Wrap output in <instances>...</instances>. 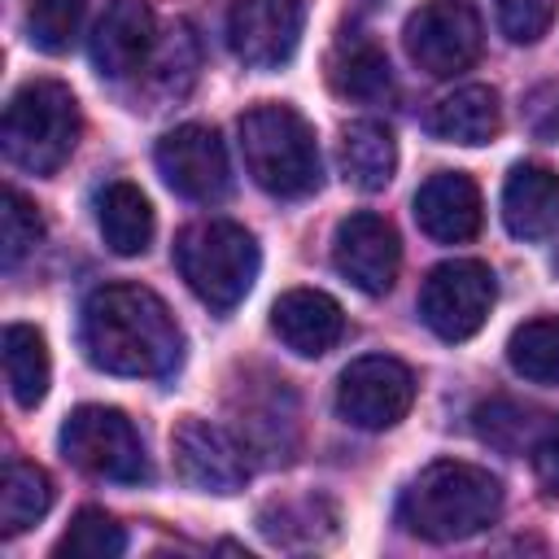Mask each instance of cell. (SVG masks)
Returning <instances> with one entry per match:
<instances>
[{
    "instance_id": "ba28073f",
    "label": "cell",
    "mask_w": 559,
    "mask_h": 559,
    "mask_svg": "<svg viewBox=\"0 0 559 559\" xmlns=\"http://www.w3.org/2000/svg\"><path fill=\"white\" fill-rule=\"evenodd\" d=\"M402 44L424 74L450 79L480 57V17L467 0H424L402 26Z\"/></svg>"
},
{
    "instance_id": "d6986e66",
    "label": "cell",
    "mask_w": 559,
    "mask_h": 559,
    "mask_svg": "<svg viewBox=\"0 0 559 559\" xmlns=\"http://www.w3.org/2000/svg\"><path fill=\"white\" fill-rule=\"evenodd\" d=\"M96 227L118 258H135L153 240V205L135 183L114 179L96 192Z\"/></svg>"
},
{
    "instance_id": "603a6c76",
    "label": "cell",
    "mask_w": 559,
    "mask_h": 559,
    "mask_svg": "<svg viewBox=\"0 0 559 559\" xmlns=\"http://www.w3.org/2000/svg\"><path fill=\"white\" fill-rule=\"evenodd\" d=\"M52 507V480L44 467L26 463V459H9L4 467V485H0V528L4 537L26 533L35 520H44Z\"/></svg>"
},
{
    "instance_id": "4dcf8cb0",
    "label": "cell",
    "mask_w": 559,
    "mask_h": 559,
    "mask_svg": "<svg viewBox=\"0 0 559 559\" xmlns=\"http://www.w3.org/2000/svg\"><path fill=\"white\" fill-rule=\"evenodd\" d=\"M533 472L546 493H559V419L546 424L542 437L533 441Z\"/></svg>"
},
{
    "instance_id": "4316f807",
    "label": "cell",
    "mask_w": 559,
    "mask_h": 559,
    "mask_svg": "<svg viewBox=\"0 0 559 559\" xmlns=\"http://www.w3.org/2000/svg\"><path fill=\"white\" fill-rule=\"evenodd\" d=\"M44 240V218L39 210L17 192V188H4V210H0V253H4V271L22 266L26 253H35V245Z\"/></svg>"
},
{
    "instance_id": "9a60e30c",
    "label": "cell",
    "mask_w": 559,
    "mask_h": 559,
    "mask_svg": "<svg viewBox=\"0 0 559 559\" xmlns=\"http://www.w3.org/2000/svg\"><path fill=\"white\" fill-rule=\"evenodd\" d=\"M271 332L301 358H319L328 354L341 332H345V314L341 306L319 293V288H288L275 306H271Z\"/></svg>"
},
{
    "instance_id": "7a4b0ae2",
    "label": "cell",
    "mask_w": 559,
    "mask_h": 559,
    "mask_svg": "<svg viewBox=\"0 0 559 559\" xmlns=\"http://www.w3.org/2000/svg\"><path fill=\"white\" fill-rule=\"evenodd\" d=\"M502 511V480L463 459L428 463L397 498V524L424 542H463L489 528Z\"/></svg>"
},
{
    "instance_id": "277c9868",
    "label": "cell",
    "mask_w": 559,
    "mask_h": 559,
    "mask_svg": "<svg viewBox=\"0 0 559 559\" xmlns=\"http://www.w3.org/2000/svg\"><path fill=\"white\" fill-rule=\"evenodd\" d=\"M4 157L26 175H52L66 166V157L79 144V100L57 79H31L22 83L0 122Z\"/></svg>"
},
{
    "instance_id": "6da1fadb",
    "label": "cell",
    "mask_w": 559,
    "mask_h": 559,
    "mask_svg": "<svg viewBox=\"0 0 559 559\" xmlns=\"http://www.w3.org/2000/svg\"><path fill=\"white\" fill-rule=\"evenodd\" d=\"M79 345L109 376H170L183 358V332L170 306L144 284H100L79 314Z\"/></svg>"
},
{
    "instance_id": "52a82bcc",
    "label": "cell",
    "mask_w": 559,
    "mask_h": 559,
    "mask_svg": "<svg viewBox=\"0 0 559 559\" xmlns=\"http://www.w3.org/2000/svg\"><path fill=\"white\" fill-rule=\"evenodd\" d=\"M493 297H498L493 271L476 258H454L428 271L419 288V319L441 341H467L489 319Z\"/></svg>"
},
{
    "instance_id": "f546056e",
    "label": "cell",
    "mask_w": 559,
    "mask_h": 559,
    "mask_svg": "<svg viewBox=\"0 0 559 559\" xmlns=\"http://www.w3.org/2000/svg\"><path fill=\"white\" fill-rule=\"evenodd\" d=\"M507 428H511V445H515V450H520L524 441H528V450H533V441L542 437V432L533 437V419H528L520 406H511V402H489V406L476 411V432H480L489 445L502 450V445H507Z\"/></svg>"
},
{
    "instance_id": "ffe728a7",
    "label": "cell",
    "mask_w": 559,
    "mask_h": 559,
    "mask_svg": "<svg viewBox=\"0 0 559 559\" xmlns=\"http://www.w3.org/2000/svg\"><path fill=\"white\" fill-rule=\"evenodd\" d=\"M328 79L345 100L358 105H380L393 96V70L389 57L367 39V35H345L328 61Z\"/></svg>"
},
{
    "instance_id": "2e32d148",
    "label": "cell",
    "mask_w": 559,
    "mask_h": 559,
    "mask_svg": "<svg viewBox=\"0 0 559 559\" xmlns=\"http://www.w3.org/2000/svg\"><path fill=\"white\" fill-rule=\"evenodd\" d=\"M153 52V9L144 0H114L92 31V66L105 79L140 70Z\"/></svg>"
},
{
    "instance_id": "5bb4252c",
    "label": "cell",
    "mask_w": 559,
    "mask_h": 559,
    "mask_svg": "<svg viewBox=\"0 0 559 559\" xmlns=\"http://www.w3.org/2000/svg\"><path fill=\"white\" fill-rule=\"evenodd\" d=\"M415 223L437 245H463L480 231V188L463 170H437L415 192Z\"/></svg>"
},
{
    "instance_id": "ac0fdd59",
    "label": "cell",
    "mask_w": 559,
    "mask_h": 559,
    "mask_svg": "<svg viewBox=\"0 0 559 559\" xmlns=\"http://www.w3.org/2000/svg\"><path fill=\"white\" fill-rule=\"evenodd\" d=\"M428 135L445 140V144H489L502 127V114H498V96L493 87H480V83H467L450 96H441L428 118H424Z\"/></svg>"
},
{
    "instance_id": "5b68a950",
    "label": "cell",
    "mask_w": 559,
    "mask_h": 559,
    "mask_svg": "<svg viewBox=\"0 0 559 559\" xmlns=\"http://www.w3.org/2000/svg\"><path fill=\"white\" fill-rule=\"evenodd\" d=\"M175 266L183 284L218 314L236 310L262 266L258 240L231 218H201L175 236Z\"/></svg>"
},
{
    "instance_id": "4fadbf2b",
    "label": "cell",
    "mask_w": 559,
    "mask_h": 559,
    "mask_svg": "<svg viewBox=\"0 0 559 559\" xmlns=\"http://www.w3.org/2000/svg\"><path fill=\"white\" fill-rule=\"evenodd\" d=\"M175 450V472L183 485L205 489V493H236L249 480V450L236 441L223 424L210 419H183L170 437Z\"/></svg>"
},
{
    "instance_id": "8fae6325",
    "label": "cell",
    "mask_w": 559,
    "mask_h": 559,
    "mask_svg": "<svg viewBox=\"0 0 559 559\" xmlns=\"http://www.w3.org/2000/svg\"><path fill=\"white\" fill-rule=\"evenodd\" d=\"M306 26V0H236L227 13V44L249 70H280L293 61Z\"/></svg>"
},
{
    "instance_id": "3957f363",
    "label": "cell",
    "mask_w": 559,
    "mask_h": 559,
    "mask_svg": "<svg viewBox=\"0 0 559 559\" xmlns=\"http://www.w3.org/2000/svg\"><path fill=\"white\" fill-rule=\"evenodd\" d=\"M240 157L249 179L280 201L310 197L323 179L314 131L293 105H253L240 118Z\"/></svg>"
},
{
    "instance_id": "e0dca14e",
    "label": "cell",
    "mask_w": 559,
    "mask_h": 559,
    "mask_svg": "<svg viewBox=\"0 0 559 559\" xmlns=\"http://www.w3.org/2000/svg\"><path fill=\"white\" fill-rule=\"evenodd\" d=\"M502 223L515 240H546L559 227V175L537 162L511 166L502 183Z\"/></svg>"
},
{
    "instance_id": "cb8c5ba5",
    "label": "cell",
    "mask_w": 559,
    "mask_h": 559,
    "mask_svg": "<svg viewBox=\"0 0 559 559\" xmlns=\"http://www.w3.org/2000/svg\"><path fill=\"white\" fill-rule=\"evenodd\" d=\"M511 367L533 384H559V314L528 319L507 341Z\"/></svg>"
},
{
    "instance_id": "f1b7e54d",
    "label": "cell",
    "mask_w": 559,
    "mask_h": 559,
    "mask_svg": "<svg viewBox=\"0 0 559 559\" xmlns=\"http://www.w3.org/2000/svg\"><path fill=\"white\" fill-rule=\"evenodd\" d=\"M157 79H162V92L166 96H183L192 74H197V44H192V31L188 26H175L157 52Z\"/></svg>"
},
{
    "instance_id": "83f0119b",
    "label": "cell",
    "mask_w": 559,
    "mask_h": 559,
    "mask_svg": "<svg viewBox=\"0 0 559 559\" xmlns=\"http://www.w3.org/2000/svg\"><path fill=\"white\" fill-rule=\"evenodd\" d=\"M555 22V0H498V31L511 44H537Z\"/></svg>"
},
{
    "instance_id": "7c38bea8",
    "label": "cell",
    "mask_w": 559,
    "mask_h": 559,
    "mask_svg": "<svg viewBox=\"0 0 559 559\" xmlns=\"http://www.w3.org/2000/svg\"><path fill=\"white\" fill-rule=\"evenodd\" d=\"M332 266L358 293L384 297L397 280V266H402V240H397L393 223L371 214V210H358V214L341 218L336 236H332Z\"/></svg>"
},
{
    "instance_id": "8992f818",
    "label": "cell",
    "mask_w": 559,
    "mask_h": 559,
    "mask_svg": "<svg viewBox=\"0 0 559 559\" xmlns=\"http://www.w3.org/2000/svg\"><path fill=\"white\" fill-rule=\"evenodd\" d=\"M61 454L96 480H114V485L148 480L144 441L135 424L114 406H79L61 424Z\"/></svg>"
},
{
    "instance_id": "44dd1931",
    "label": "cell",
    "mask_w": 559,
    "mask_h": 559,
    "mask_svg": "<svg viewBox=\"0 0 559 559\" xmlns=\"http://www.w3.org/2000/svg\"><path fill=\"white\" fill-rule=\"evenodd\" d=\"M393 166H397V144H393V131L384 122L358 118V122L345 127V135H341V170L358 192L389 188Z\"/></svg>"
},
{
    "instance_id": "9c48e42d",
    "label": "cell",
    "mask_w": 559,
    "mask_h": 559,
    "mask_svg": "<svg viewBox=\"0 0 559 559\" xmlns=\"http://www.w3.org/2000/svg\"><path fill=\"white\" fill-rule=\"evenodd\" d=\"M415 402V376L389 354L354 358L336 380V415L362 432L393 428Z\"/></svg>"
},
{
    "instance_id": "7402d4cb",
    "label": "cell",
    "mask_w": 559,
    "mask_h": 559,
    "mask_svg": "<svg viewBox=\"0 0 559 559\" xmlns=\"http://www.w3.org/2000/svg\"><path fill=\"white\" fill-rule=\"evenodd\" d=\"M4 380H9V393L22 411H35L48 393L52 362H48L44 336L31 323H9L4 328Z\"/></svg>"
},
{
    "instance_id": "d4e9b609",
    "label": "cell",
    "mask_w": 559,
    "mask_h": 559,
    "mask_svg": "<svg viewBox=\"0 0 559 559\" xmlns=\"http://www.w3.org/2000/svg\"><path fill=\"white\" fill-rule=\"evenodd\" d=\"M122 550H127L122 524H118L114 515L96 511V507H83V511L70 520V528L61 533V542L52 546L57 559H114V555H122Z\"/></svg>"
},
{
    "instance_id": "484cf974",
    "label": "cell",
    "mask_w": 559,
    "mask_h": 559,
    "mask_svg": "<svg viewBox=\"0 0 559 559\" xmlns=\"http://www.w3.org/2000/svg\"><path fill=\"white\" fill-rule=\"evenodd\" d=\"M87 0H31L26 9V39L39 52H66L79 39Z\"/></svg>"
},
{
    "instance_id": "30bf717a",
    "label": "cell",
    "mask_w": 559,
    "mask_h": 559,
    "mask_svg": "<svg viewBox=\"0 0 559 559\" xmlns=\"http://www.w3.org/2000/svg\"><path fill=\"white\" fill-rule=\"evenodd\" d=\"M153 162H157V175L166 179V188L188 201H223L231 188L227 148L214 127L183 122V127L166 131L153 148Z\"/></svg>"
}]
</instances>
